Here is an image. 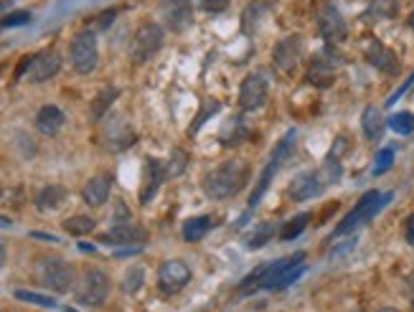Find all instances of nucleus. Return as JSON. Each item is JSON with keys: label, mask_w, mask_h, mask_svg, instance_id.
<instances>
[{"label": "nucleus", "mask_w": 414, "mask_h": 312, "mask_svg": "<svg viewBox=\"0 0 414 312\" xmlns=\"http://www.w3.org/2000/svg\"><path fill=\"white\" fill-rule=\"evenodd\" d=\"M249 180V163L247 160H226L221 166L211 168L201 180V188L211 201H226L242 191Z\"/></svg>", "instance_id": "obj_1"}, {"label": "nucleus", "mask_w": 414, "mask_h": 312, "mask_svg": "<svg viewBox=\"0 0 414 312\" xmlns=\"http://www.w3.org/2000/svg\"><path fill=\"white\" fill-rule=\"evenodd\" d=\"M391 201V193H379V191H366L361 198H358V204L346 213V218L336 226L333 236H343L351 234L353 229H358L361 223L371 221V218L384 208V206Z\"/></svg>", "instance_id": "obj_2"}, {"label": "nucleus", "mask_w": 414, "mask_h": 312, "mask_svg": "<svg viewBox=\"0 0 414 312\" xmlns=\"http://www.w3.org/2000/svg\"><path fill=\"white\" fill-rule=\"evenodd\" d=\"M69 61L77 74H92L99 64V49H97V33L92 28L79 31L69 44Z\"/></svg>", "instance_id": "obj_3"}, {"label": "nucleus", "mask_w": 414, "mask_h": 312, "mask_svg": "<svg viewBox=\"0 0 414 312\" xmlns=\"http://www.w3.org/2000/svg\"><path fill=\"white\" fill-rule=\"evenodd\" d=\"M163 41H166V31L160 23H142L135 31L133 44H130V61L138 66L150 61L163 49Z\"/></svg>", "instance_id": "obj_4"}, {"label": "nucleus", "mask_w": 414, "mask_h": 312, "mask_svg": "<svg viewBox=\"0 0 414 312\" xmlns=\"http://www.w3.org/2000/svg\"><path fill=\"white\" fill-rule=\"evenodd\" d=\"M39 280L46 289L56 294H66L71 287L77 285V272L64 259H46L39 267Z\"/></svg>", "instance_id": "obj_5"}, {"label": "nucleus", "mask_w": 414, "mask_h": 312, "mask_svg": "<svg viewBox=\"0 0 414 312\" xmlns=\"http://www.w3.org/2000/svg\"><path fill=\"white\" fill-rule=\"evenodd\" d=\"M315 23H318V33L323 36V41H328L331 46L343 44L348 39V26H346L343 15L328 0L315 8Z\"/></svg>", "instance_id": "obj_6"}, {"label": "nucleus", "mask_w": 414, "mask_h": 312, "mask_svg": "<svg viewBox=\"0 0 414 312\" xmlns=\"http://www.w3.org/2000/svg\"><path fill=\"white\" fill-rule=\"evenodd\" d=\"M109 294V277L99 269H87L77 282V299L82 305H102Z\"/></svg>", "instance_id": "obj_7"}, {"label": "nucleus", "mask_w": 414, "mask_h": 312, "mask_svg": "<svg viewBox=\"0 0 414 312\" xmlns=\"http://www.w3.org/2000/svg\"><path fill=\"white\" fill-rule=\"evenodd\" d=\"M191 282V269L181 259H168L160 264L158 269V287L163 294H176L181 292L185 285Z\"/></svg>", "instance_id": "obj_8"}, {"label": "nucleus", "mask_w": 414, "mask_h": 312, "mask_svg": "<svg viewBox=\"0 0 414 312\" xmlns=\"http://www.w3.org/2000/svg\"><path fill=\"white\" fill-rule=\"evenodd\" d=\"M61 69V54L54 51V49H46L31 56V64L26 71V82L28 84H44L49 79H54Z\"/></svg>", "instance_id": "obj_9"}, {"label": "nucleus", "mask_w": 414, "mask_h": 312, "mask_svg": "<svg viewBox=\"0 0 414 312\" xmlns=\"http://www.w3.org/2000/svg\"><path fill=\"white\" fill-rule=\"evenodd\" d=\"M267 94H269L267 79L262 77V74H247L242 87H239V107L244 112L260 109L262 104L267 102Z\"/></svg>", "instance_id": "obj_10"}, {"label": "nucleus", "mask_w": 414, "mask_h": 312, "mask_svg": "<svg viewBox=\"0 0 414 312\" xmlns=\"http://www.w3.org/2000/svg\"><path fill=\"white\" fill-rule=\"evenodd\" d=\"M325 188H328V185L323 183L318 170H305L290 180V185H287V196L293 198V201H310V198H318Z\"/></svg>", "instance_id": "obj_11"}, {"label": "nucleus", "mask_w": 414, "mask_h": 312, "mask_svg": "<svg viewBox=\"0 0 414 312\" xmlns=\"http://www.w3.org/2000/svg\"><path fill=\"white\" fill-rule=\"evenodd\" d=\"M363 56H366V61H369L374 69L382 71V74L394 77L396 71H399V58H396V54L391 51L389 46H384L382 41H376V39L366 41V46H363Z\"/></svg>", "instance_id": "obj_12"}, {"label": "nucleus", "mask_w": 414, "mask_h": 312, "mask_svg": "<svg viewBox=\"0 0 414 312\" xmlns=\"http://www.w3.org/2000/svg\"><path fill=\"white\" fill-rule=\"evenodd\" d=\"M303 58V39L300 36H287V39L277 41L272 49V61L280 71H293Z\"/></svg>", "instance_id": "obj_13"}, {"label": "nucleus", "mask_w": 414, "mask_h": 312, "mask_svg": "<svg viewBox=\"0 0 414 312\" xmlns=\"http://www.w3.org/2000/svg\"><path fill=\"white\" fill-rule=\"evenodd\" d=\"M166 163H160L155 158H147L145 160V173H142V188H140V204L147 206L150 204V198L158 193L160 183L166 180Z\"/></svg>", "instance_id": "obj_14"}, {"label": "nucleus", "mask_w": 414, "mask_h": 312, "mask_svg": "<svg viewBox=\"0 0 414 312\" xmlns=\"http://www.w3.org/2000/svg\"><path fill=\"white\" fill-rule=\"evenodd\" d=\"M99 242L102 244H112V247H130V244H140L145 242V231L140 226H135V223H115L107 234L99 236Z\"/></svg>", "instance_id": "obj_15"}, {"label": "nucleus", "mask_w": 414, "mask_h": 312, "mask_svg": "<svg viewBox=\"0 0 414 312\" xmlns=\"http://www.w3.org/2000/svg\"><path fill=\"white\" fill-rule=\"evenodd\" d=\"M109 193H112V178L109 175H95V178H90L87 183H84L82 188V198L84 204L92 206V208H99V206L107 204Z\"/></svg>", "instance_id": "obj_16"}, {"label": "nucleus", "mask_w": 414, "mask_h": 312, "mask_svg": "<svg viewBox=\"0 0 414 312\" xmlns=\"http://www.w3.org/2000/svg\"><path fill=\"white\" fill-rule=\"evenodd\" d=\"M64 122H66L64 112L56 104H46V107L39 109V115H36V130L41 135H46V137H54V135L61 132Z\"/></svg>", "instance_id": "obj_17"}, {"label": "nucleus", "mask_w": 414, "mask_h": 312, "mask_svg": "<svg viewBox=\"0 0 414 312\" xmlns=\"http://www.w3.org/2000/svg\"><path fill=\"white\" fill-rule=\"evenodd\" d=\"M135 140H138V135L133 132V127H130L128 122H115V125H109L107 132H104V147H107V150H115V153L128 150L130 145H135Z\"/></svg>", "instance_id": "obj_18"}, {"label": "nucleus", "mask_w": 414, "mask_h": 312, "mask_svg": "<svg viewBox=\"0 0 414 312\" xmlns=\"http://www.w3.org/2000/svg\"><path fill=\"white\" fill-rule=\"evenodd\" d=\"M308 82L315 84V87H331L333 84V77H336V64H333L328 56H315L308 64Z\"/></svg>", "instance_id": "obj_19"}, {"label": "nucleus", "mask_w": 414, "mask_h": 312, "mask_svg": "<svg viewBox=\"0 0 414 312\" xmlns=\"http://www.w3.org/2000/svg\"><path fill=\"white\" fill-rule=\"evenodd\" d=\"M163 15H166L168 26H171L173 31L185 28L188 26V20H191L188 0H163Z\"/></svg>", "instance_id": "obj_20"}, {"label": "nucleus", "mask_w": 414, "mask_h": 312, "mask_svg": "<svg viewBox=\"0 0 414 312\" xmlns=\"http://www.w3.org/2000/svg\"><path fill=\"white\" fill-rule=\"evenodd\" d=\"M64 201H66V188L59 183L44 185V188L36 193V198H33V204H36L39 211H56L64 206Z\"/></svg>", "instance_id": "obj_21"}, {"label": "nucleus", "mask_w": 414, "mask_h": 312, "mask_svg": "<svg viewBox=\"0 0 414 312\" xmlns=\"http://www.w3.org/2000/svg\"><path fill=\"white\" fill-rule=\"evenodd\" d=\"M361 130L366 135V140L379 142L382 140L384 130H386V120H384L382 109L379 107H366L361 115Z\"/></svg>", "instance_id": "obj_22"}, {"label": "nucleus", "mask_w": 414, "mask_h": 312, "mask_svg": "<svg viewBox=\"0 0 414 312\" xmlns=\"http://www.w3.org/2000/svg\"><path fill=\"white\" fill-rule=\"evenodd\" d=\"M280 166L282 163H277L274 158H269V163H267V168L262 170V178H260V185H257L255 191H252V196H249V204H247V213H252V211L257 208V204H260V198L264 196V191L269 188V183H272V178H274V173L280 170Z\"/></svg>", "instance_id": "obj_23"}, {"label": "nucleus", "mask_w": 414, "mask_h": 312, "mask_svg": "<svg viewBox=\"0 0 414 312\" xmlns=\"http://www.w3.org/2000/svg\"><path fill=\"white\" fill-rule=\"evenodd\" d=\"M303 274H305V264H303V261H293V264H287V267L282 269L277 277H274L272 285H269V289H285V287L295 285Z\"/></svg>", "instance_id": "obj_24"}, {"label": "nucleus", "mask_w": 414, "mask_h": 312, "mask_svg": "<svg viewBox=\"0 0 414 312\" xmlns=\"http://www.w3.org/2000/svg\"><path fill=\"white\" fill-rule=\"evenodd\" d=\"M211 231V218L209 216H193L183 223V239L185 242H201Z\"/></svg>", "instance_id": "obj_25"}, {"label": "nucleus", "mask_w": 414, "mask_h": 312, "mask_svg": "<svg viewBox=\"0 0 414 312\" xmlns=\"http://www.w3.org/2000/svg\"><path fill=\"white\" fill-rule=\"evenodd\" d=\"M396 13H399V3L396 0H371V6L363 18L389 20V18H396Z\"/></svg>", "instance_id": "obj_26"}, {"label": "nucleus", "mask_w": 414, "mask_h": 312, "mask_svg": "<svg viewBox=\"0 0 414 312\" xmlns=\"http://www.w3.org/2000/svg\"><path fill=\"white\" fill-rule=\"evenodd\" d=\"M310 213H298V216H293L287 223H282V229H280V239L282 242H293V239H298L303 231L308 229V223H310Z\"/></svg>", "instance_id": "obj_27"}, {"label": "nucleus", "mask_w": 414, "mask_h": 312, "mask_svg": "<svg viewBox=\"0 0 414 312\" xmlns=\"http://www.w3.org/2000/svg\"><path fill=\"white\" fill-rule=\"evenodd\" d=\"M117 96H120V92H117L115 87H107V89L99 92V94L95 96V102H92V120H102L104 112L112 107V102H115Z\"/></svg>", "instance_id": "obj_28"}, {"label": "nucleus", "mask_w": 414, "mask_h": 312, "mask_svg": "<svg viewBox=\"0 0 414 312\" xmlns=\"http://www.w3.org/2000/svg\"><path fill=\"white\" fill-rule=\"evenodd\" d=\"M64 229H66V234H71V236H87V234H92V231H95V218L77 213V216L66 218Z\"/></svg>", "instance_id": "obj_29"}, {"label": "nucleus", "mask_w": 414, "mask_h": 312, "mask_svg": "<svg viewBox=\"0 0 414 312\" xmlns=\"http://www.w3.org/2000/svg\"><path fill=\"white\" fill-rule=\"evenodd\" d=\"M274 234H277V226H274L272 221H262L260 226L255 229V234L249 236L247 247H249V249H260V247H264V244H267Z\"/></svg>", "instance_id": "obj_30"}, {"label": "nucleus", "mask_w": 414, "mask_h": 312, "mask_svg": "<svg viewBox=\"0 0 414 312\" xmlns=\"http://www.w3.org/2000/svg\"><path fill=\"white\" fill-rule=\"evenodd\" d=\"M16 299H20V302H28V305L49 307V310L59 307V302L54 297H49V294H41V292H31V289H16Z\"/></svg>", "instance_id": "obj_31"}, {"label": "nucleus", "mask_w": 414, "mask_h": 312, "mask_svg": "<svg viewBox=\"0 0 414 312\" xmlns=\"http://www.w3.org/2000/svg\"><path fill=\"white\" fill-rule=\"evenodd\" d=\"M142 285H145V269L142 267H130L128 272H125V277H122V289L128 294L140 292Z\"/></svg>", "instance_id": "obj_32"}, {"label": "nucleus", "mask_w": 414, "mask_h": 312, "mask_svg": "<svg viewBox=\"0 0 414 312\" xmlns=\"http://www.w3.org/2000/svg\"><path fill=\"white\" fill-rule=\"evenodd\" d=\"M386 127H391L396 135H412L414 132V115L412 112H399L386 120Z\"/></svg>", "instance_id": "obj_33"}, {"label": "nucleus", "mask_w": 414, "mask_h": 312, "mask_svg": "<svg viewBox=\"0 0 414 312\" xmlns=\"http://www.w3.org/2000/svg\"><path fill=\"white\" fill-rule=\"evenodd\" d=\"M247 137V127H244L242 120H229V125H226V130L221 132V140L224 145H239V142Z\"/></svg>", "instance_id": "obj_34"}, {"label": "nucleus", "mask_w": 414, "mask_h": 312, "mask_svg": "<svg viewBox=\"0 0 414 312\" xmlns=\"http://www.w3.org/2000/svg\"><path fill=\"white\" fill-rule=\"evenodd\" d=\"M185 166H188V155H185V150L176 147L171 153V160L166 163V175H181L185 170Z\"/></svg>", "instance_id": "obj_35"}, {"label": "nucleus", "mask_w": 414, "mask_h": 312, "mask_svg": "<svg viewBox=\"0 0 414 312\" xmlns=\"http://www.w3.org/2000/svg\"><path fill=\"white\" fill-rule=\"evenodd\" d=\"M320 178H323V183L325 185H333V183H338V178H341V163L338 160H333V158H325V163H323V168H320Z\"/></svg>", "instance_id": "obj_36"}, {"label": "nucleus", "mask_w": 414, "mask_h": 312, "mask_svg": "<svg viewBox=\"0 0 414 312\" xmlns=\"http://www.w3.org/2000/svg\"><path fill=\"white\" fill-rule=\"evenodd\" d=\"M31 20H33L31 11H13V13H8L6 18L0 20V28H18L31 23Z\"/></svg>", "instance_id": "obj_37"}, {"label": "nucleus", "mask_w": 414, "mask_h": 312, "mask_svg": "<svg viewBox=\"0 0 414 312\" xmlns=\"http://www.w3.org/2000/svg\"><path fill=\"white\" fill-rule=\"evenodd\" d=\"M391 166H394V147H384V150H379V155H376L374 175H384Z\"/></svg>", "instance_id": "obj_38"}, {"label": "nucleus", "mask_w": 414, "mask_h": 312, "mask_svg": "<svg viewBox=\"0 0 414 312\" xmlns=\"http://www.w3.org/2000/svg\"><path fill=\"white\" fill-rule=\"evenodd\" d=\"M219 109H221V104L214 102V99H209V102H206V107H204V112H201V115H198L196 120H193L191 127H188V135H193V132H196V130H201V125H204V122L209 120L211 115H217Z\"/></svg>", "instance_id": "obj_39"}, {"label": "nucleus", "mask_w": 414, "mask_h": 312, "mask_svg": "<svg viewBox=\"0 0 414 312\" xmlns=\"http://www.w3.org/2000/svg\"><path fill=\"white\" fill-rule=\"evenodd\" d=\"M196 6L206 13H221V11H226L229 0H196Z\"/></svg>", "instance_id": "obj_40"}, {"label": "nucleus", "mask_w": 414, "mask_h": 312, "mask_svg": "<svg viewBox=\"0 0 414 312\" xmlns=\"http://www.w3.org/2000/svg\"><path fill=\"white\" fill-rule=\"evenodd\" d=\"M348 153V137H336V142H333L331 153H328V158L333 160H341V155Z\"/></svg>", "instance_id": "obj_41"}, {"label": "nucleus", "mask_w": 414, "mask_h": 312, "mask_svg": "<svg viewBox=\"0 0 414 312\" xmlns=\"http://www.w3.org/2000/svg\"><path fill=\"white\" fill-rule=\"evenodd\" d=\"M412 84H414V71H412V77H409L407 82L401 84V87H399V89H396V92H394V94L389 96V99H386V107H391V104H396V102H399V96H404V94H407V89H409V87H412Z\"/></svg>", "instance_id": "obj_42"}, {"label": "nucleus", "mask_w": 414, "mask_h": 312, "mask_svg": "<svg viewBox=\"0 0 414 312\" xmlns=\"http://www.w3.org/2000/svg\"><path fill=\"white\" fill-rule=\"evenodd\" d=\"M404 239H407L409 247H414V213L404 218Z\"/></svg>", "instance_id": "obj_43"}, {"label": "nucleus", "mask_w": 414, "mask_h": 312, "mask_svg": "<svg viewBox=\"0 0 414 312\" xmlns=\"http://www.w3.org/2000/svg\"><path fill=\"white\" fill-rule=\"evenodd\" d=\"M115 15H117V11H104V13H99L97 15V28H107Z\"/></svg>", "instance_id": "obj_44"}, {"label": "nucleus", "mask_w": 414, "mask_h": 312, "mask_svg": "<svg viewBox=\"0 0 414 312\" xmlns=\"http://www.w3.org/2000/svg\"><path fill=\"white\" fill-rule=\"evenodd\" d=\"M11 226H13V221H11V218L0 216V229H11Z\"/></svg>", "instance_id": "obj_45"}, {"label": "nucleus", "mask_w": 414, "mask_h": 312, "mask_svg": "<svg viewBox=\"0 0 414 312\" xmlns=\"http://www.w3.org/2000/svg\"><path fill=\"white\" fill-rule=\"evenodd\" d=\"M3 261H6V244L0 242V267H3Z\"/></svg>", "instance_id": "obj_46"}, {"label": "nucleus", "mask_w": 414, "mask_h": 312, "mask_svg": "<svg viewBox=\"0 0 414 312\" xmlns=\"http://www.w3.org/2000/svg\"><path fill=\"white\" fill-rule=\"evenodd\" d=\"M407 23H409V28H412V31H414V11H412V13H409V18H407Z\"/></svg>", "instance_id": "obj_47"}, {"label": "nucleus", "mask_w": 414, "mask_h": 312, "mask_svg": "<svg viewBox=\"0 0 414 312\" xmlns=\"http://www.w3.org/2000/svg\"><path fill=\"white\" fill-rule=\"evenodd\" d=\"M379 312H399V310H394V307H384V310H379Z\"/></svg>", "instance_id": "obj_48"}, {"label": "nucleus", "mask_w": 414, "mask_h": 312, "mask_svg": "<svg viewBox=\"0 0 414 312\" xmlns=\"http://www.w3.org/2000/svg\"><path fill=\"white\" fill-rule=\"evenodd\" d=\"M3 8H6V3H0V11H3Z\"/></svg>", "instance_id": "obj_49"}]
</instances>
